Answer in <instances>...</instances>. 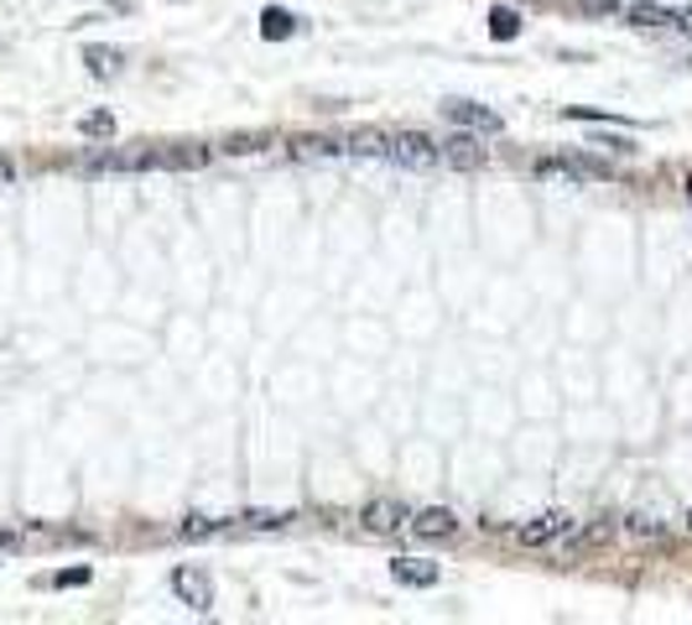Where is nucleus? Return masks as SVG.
Returning <instances> with one entry per match:
<instances>
[{
	"label": "nucleus",
	"mask_w": 692,
	"mask_h": 625,
	"mask_svg": "<svg viewBox=\"0 0 692 625\" xmlns=\"http://www.w3.org/2000/svg\"><path fill=\"white\" fill-rule=\"evenodd\" d=\"M386 162H396V168H411V172H427V168H438L442 157H438V141L423 131H396L386 135Z\"/></svg>",
	"instance_id": "obj_1"
},
{
	"label": "nucleus",
	"mask_w": 692,
	"mask_h": 625,
	"mask_svg": "<svg viewBox=\"0 0 692 625\" xmlns=\"http://www.w3.org/2000/svg\"><path fill=\"white\" fill-rule=\"evenodd\" d=\"M537 178H558V183H599V178H609V168L604 162H593V157H541Z\"/></svg>",
	"instance_id": "obj_2"
},
{
	"label": "nucleus",
	"mask_w": 692,
	"mask_h": 625,
	"mask_svg": "<svg viewBox=\"0 0 692 625\" xmlns=\"http://www.w3.org/2000/svg\"><path fill=\"white\" fill-rule=\"evenodd\" d=\"M578 522L568 516V511H541V516H531V522L516 532V542L521 547H547V542H562V537H573Z\"/></svg>",
	"instance_id": "obj_3"
},
{
	"label": "nucleus",
	"mask_w": 692,
	"mask_h": 625,
	"mask_svg": "<svg viewBox=\"0 0 692 625\" xmlns=\"http://www.w3.org/2000/svg\"><path fill=\"white\" fill-rule=\"evenodd\" d=\"M89 172H152L162 168V152H152V147H135V152H94L84 157Z\"/></svg>",
	"instance_id": "obj_4"
},
{
	"label": "nucleus",
	"mask_w": 692,
	"mask_h": 625,
	"mask_svg": "<svg viewBox=\"0 0 692 625\" xmlns=\"http://www.w3.org/2000/svg\"><path fill=\"white\" fill-rule=\"evenodd\" d=\"M406 522H411V511H406L401 501H390V495H380V501H370V506L359 511V526L375 532V537H390V532H401Z\"/></svg>",
	"instance_id": "obj_5"
},
{
	"label": "nucleus",
	"mask_w": 692,
	"mask_h": 625,
	"mask_svg": "<svg viewBox=\"0 0 692 625\" xmlns=\"http://www.w3.org/2000/svg\"><path fill=\"white\" fill-rule=\"evenodd\" d=\"M172 594L183 599L187 609H214V584H208V574H199V568H177L172 574Z\"/></svg>",
	"instance_id": "obj_6"
},
{
	"label": "nucleus",
	"mask_w": 692,
	"mask_h": 625,
	"mask_svg": "<svg viewBox=\"0 0 692 625\" xmlns=\"http://www.w3.org/2000/svg\"><path fill=\"white\" fill-rule=\"evenodd\" d=\"M438 157L448 162V168H458V172L485 168V147H479L474 135H448V141H438Z\"/></svg>",
	"instance_id": "obj_7"
},
{
	"label": "nucleus",
	"mask_w": 692,
	"mask_h": 625,
	"mask_svg": "<svg viewBox=\"0 0 692 625\" xmlns=\"http://www.w3.org/2000/svg\"><path fill=\"white\" fill-rule=\"evenodd\" d=\"M406 526H411L417 537H427V542H442V537H454L458 532V516L448 506H427V511H417Z\"/></svg>",
	"instance_id": "obj_8"
},
{
	"label": "nucleus",
	"mask_w": 692,
	"mask_h": 625,
	"mask_svg": "<svg viewBox=\"0 0 692 625\" xmlns=\"http://www.w3.org/2000/svg\"><path fill=\"white\" fill-rule=\"evenodd\" d=\"M390 574H396V584L432 589V584H438V563H427V558H396V563H390Z\"/></svg>",
	"instance_id": "obj_9"
},
{
	"label": "nucleus",
	"mask_w": 692,
	"mask_h": 625,
	"mask_svg": "<svg viewBox=\"0 0 692 625\" xmlns=\"http://www.w3.org/2000/svg\"><path fill=\"white\" fill-rule=\"evenodd\" d=\"M448 115L458 120V125H469V131H500V115L495 110H485V104H469V100H454V104H442Z\"/></svg>",
	"instance_id": "obj_10"
},
{
	"label": "nucleus",
	"mask_w": 692,
	"mask_h": 625,
	"mask_svg": "<svg viewBox=\"0 0 692 625\" xmlns=\"http://www.w3.org/2000/svg\"><path fill=\"white\" fill-rule=\"evenodd\" d=\"M208 157H214V152H208L203 141H177V147H167V152H162V168L187 172V168H203Z\"/></svg>",
	"instance_id": "obj_11"
},
{
	"label": "nucleus",
	"mask_w": 692,
	"mask_h": 625,
	"mask_svg": "<svg viewBox=\"0 0 692 625\" xmlns=\"http://www.w3.org/2000/svg\"><path fill=\"white\" fill-rule=\"evenodd\" d=\"M84 63L94 79H115L120 68H125V52L120 48H84Z\"/></svg>",
	"instance_id": "obj_12"
},
{
	"label": "nucleus",
	"mask_w": 692,
	"mask_h": 625,
	"mask_svg": "<svg viewBox=\"0 0 692 625\" xmlns=\"http://www.w3.org/2000/svg\"><path fill=\"white\" fill-rule=\"evenodd\" d=\"M292 32H297V17H292V11H282V6H266V11H261V37L276 42V37H292Z\"/></svg>",
	"instance_id": "obj_13"
},
{
	"label": "nucleus",
	"mask_w": 692,
	"mask_h": 625,
	"mask_svg": "<svg viewBox=\"0 0 692 625\" xmlns=\"http://www.w3.org/2000/svg\"><path fill=\"white\" fill-rule=\"evenodd\" d=\"M292 511H245L235 526H245V532H271V526H287Z\"/></svg>",
	"instance_id": "obj_14"
},
{
	"label": "nucleus",
	"mask_w": 692,
	"mask_h": 625,
	"mask_svg": "<svg viewBox=\"0 0 692 625\" xmlns=\"http://www.w3.org/2000/svg\"><path fill=\"white\" fill-rule=\"evenodd\" d=\"M490 32L500 37V42H510V37L521 32V17H516L510 6H500V11H495V17H490Z\"/></svg>",
	"instance_id": "obj_15"
},
{
	"label": "nucleus",
	"mask_w": 692,
	"mask_h": 625,
	"mask_svg": "<svg viewBox=\"0 0 692 625\" xmlns=\"http://www.w3.org/2000/svg\"><path fill=\"white\" fill-rule=\"evenodd\" d=\"M79 131L84 135H115V115H110V110H94V115L79 120Z\"/></svg>",
	"instance_id": "obj_16"
},
{
	"label": "nucleus",
	"mask_w": 692,
	"mask_h": 625,
	"mask_svg": "<svg viewBox=\"0 0 692 625\" xmlns=\"http://www.w3.org/2000/svg\"><path fill=\"white\" fill-rule=\"evenodd\" d=\"M230 522H214V516H187L183 537H214V532H224Z\"/></svg>",
	"instance_id": "obj_17"
},
{
	"label": "nucleus",
	"mask_w": 692,
	"mask_h": 625,
	"mask_svg": "<svg viewBox=\"0 0 692 625\" xmlns=\"http://www.w3.org/2000/svg\"><path fill=\"white\" fill-rule=\"evenodd\" d=\"M292 152H297V157H334L338 147H334V141H323V135H318V141L307 135V141H297V147H292Z\"/></svg>",
	"instance_id": "obj_18"
},
{
	"label": "nucleus",
	"mask_w": 692,
	"mask_h": 625,
	"mask_svg": "<svg viewBox=\"0 0 692 625\" xmlns=\"http://www.w3.org/2000/svg\"><path fill=\"white\" fill-rule=\"evenodd\" d=\"M666 526L657 522V516H630V537H661Z\"/></svg>",
	"instance_id": "obj_19"
},
{
	"label": "nucleus",
	"mask_w": 692,
	"mask_h": 625,
	"mask_svg": "<svg viewBox=\"0 0 692 625\" xmlns=\"http://www.w3.org/2000/svg\"><path fill=\"white\" fill-rule=\"evenodd\" d=\"M224 152H261V135H230Z\"/></svg>",
	"instance_id": "obj_20"
},
{
	"label": "nucleus",
	"mask_w": 692,
	"mask_h": 625,
	"mask_svg": "<svg viewBox=\"0 0 692 625\" xmlns=\"http://www.w3.org/2000/svg\"><path fill=\"white\" fill-rule=\"evenodd\" d=\"M17 183V162H11V157H0V188H11Z\"/></svg>",
	"instance_id": "obj_21"
},
{
	"label": "nucleus",
	"mask_w": 692,
	"mask_h": 625,
	"mask_svg": "<svg viewBox=\"0 0 692 625\" xmlns=\"http://www.w3.org/2000/svg\"><path fill=\"white\" fill-rule=\"evenodd\" d=\"M52 584H63V589H68V584H89V568H73V574H58Z\"/></svg>",
	"instance_id": "obj_22"
},
{
	"label": "nucleus",
	"mask_w": 692,
	"mask_h": 625,
	"mask_svg": "<svg viewBox=\"0 0 692 625\" xmlns=\"http://www.w3.org/2000/svg\"><path fill=\"white\" fill-rule=\"evenodd\" d=\"M688 532H692V516H688Z\"/></svg>",
	"instance_id": "obj_23"
}]
</instances>
